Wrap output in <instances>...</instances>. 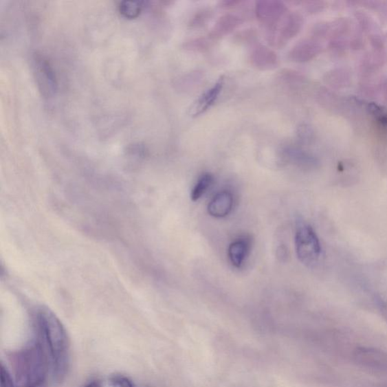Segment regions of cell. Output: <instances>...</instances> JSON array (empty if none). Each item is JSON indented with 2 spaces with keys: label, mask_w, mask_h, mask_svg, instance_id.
Wrapping results in <instances>:
<instances>
[{
  "label": "cell",
  "mask_w": 387,
  "mask_h": 387,
  "mask_svg": "<svg viewBox=\"0 0 387 387\" xmlns=\"http://www.w3.org/2000/svg\"><path fill=\"white\" fill-rule=\"evenodd\" d=\"M223 87V79L220 78L214 87L206 91L194 104L191 109L192 115L199 116L208 110L217 100Z\"/></svg>",
  "instance_id": "6"
},
{
  "label": "cell",
  "mask_w": 387,
  "mask_h": 387,
  "mask_svg": "<svg viewBox=\"0 0 387 387\" xmlns=\"http://www.w3.org/2000/svg\"><path fill=\"white\" fill-rule=\"evenodd\" d=\"M233 203V196L230 192H219L208 205L209 214L215 218L225 217L232 210Z\"/></svg>",
  "instance_id": "5"
},
{
  "label": "cell",
  "mask_w": 387,
  "mask_h": 387,
  "mask_svg": "<svg viewBox=\"0 0 387 387\" xmlns=\"http://www.w3.org/2000/svg\"><path fill=\"white\" fill-rule=\"evenodd\" d=\"M142 10L141 3L122 2L120 3L119 11L126 19H135L139 16Z\"/></svg>",
  "instance_id": "12"
},
{
  "label": "cell",
  "mask_w": 387,
  "mask_h": 387,
  "mask_svg": "<svg viewBox=\"0 0 387 387\" xmlns=\"http://www.w3.org/2000/svg\"><path fill=\"white\" fill-rule=\"evenodd\" d=\"M250 243L247 239L234 241L230 245L228 254L234 267L240 268L249 254Z\"/></svg>",
  "instance_id": "8"
},
{
  "label": "cell",
  "mask_w": 387,
  "mask_h": 387,
  "mask_svg": "<svg viewBox=\"0 0 387 387\" xmlns=\"http://www.w3.org/2000/svg\"><path fill=\"white\" fill-rule=\"evenodd\" d=\"M322 47L320 43L307 40L296 45L292 50L293 59L296 62L305 63L314 58L322 52Z\"/></svg>",
  "instance_id": "7"
},
{
  "label": "cell",
  "mask_w": 387,
  "mask_h": 387,
  "mask_svg": "<svg viewBox=\"0 0 387 387\" xmlns=\"http://www.w3.org/2000/svg\"><path fill=\"white\" fill-rule=\"evenodd\" d=\"M85 387H102V384L100 382H93L87 384Z\"/></svg>",
  "instance_id": "16"
},
{
  "label": "cell",
  "mask_w": 387,
  "mask_h": 387,
  "mask_svg": "<svg viewBox=\"0 0 387 387\" xmlns=\"http://www.w3.org/2000/svg\"><path fill=\"white\" fill-rule=\"evenodd\" d=\"M14 379L19 387L47 385L49 361L38 337L10 356Z\"/></svg>",
  "instance_id": "2"
},
{
  "label": "cell",
  "mask_w": 387,
  "mask_h": 387,
  "mask_svg": "<svg viewBox=\"0 0 387 387\" xmlns=\"http://www.w3.org/2000/svg\"><path fill=\"white\" fill-rule=\"evenodd\" d=\"M34 327L47 352L53 378L63 382L70 365V342L65 326L59 318L45 307L36 309Z\"/></svg>",
  "instance_id": "1"
},
{
  "label": "cell",
  "mask_w": 387,
  "mask_h": 387,
  "mask_svg": "<svg viewBox=\"0 0 387 387\" xmlns=\"http://www.w3.org/2000/svg\"><path fill=\"white\" fill-rule=\"evenodd\" d=\"M351 74L344 68H338L326 74L324 80L329 86L335 89L344 88L350 85Z\"/></svg>",
  "instance_id": "10"
},
{
  "label": "cell",
  "mask_w": 387,
  "mask_h": 387,
  "mask_svg": "<svg viewBox=\"0 0 387 387\" xmlns=\"http://www.w3.org/2000/svg\"><path fill=\"white\" fill-rule=\"evenodd\" d=\"M296 252L300 262L309 267L320 261L322 246L316 232L308 225L298 227L295 235Z\"/></svg>",
  "instance_id": "3"
},
{
  "label": "cell",
  "mask_w": 387,
  "mask_h": 387,
  "mask_svg": "<svg viewBox=\"0 0 387 387\" xmlns=\"http://www.w3.org/2000/svg\"><path fill=\"white\" fill-rule=\"evenodd\" d=\"M368 110L379 124L387 128V111L384 108L375 103H371L368 104Z\"/></svg>",
  "instance_id": "13"
},
{
  "label": "cell",
  "mask_w": 387,
  "mask_h": 387,
  "mask_svg": "<svg viewBox=\"0 0 387 387\" xmlns=\"http://www.w3.org/2000/svg\"><path fill=\"white\" fill-rule=\"evenodd\" d=\"M111 383L115 387H135L130 379L123 375L113 377Z\"/></svg>",
  "instance_id": "14"
},
{
  "label": "cell",
  "mask_w": 387,
  "mask_h": 387,
  "mask_svg": "<svg viewBox=\"0 0 387 387\" xmlns=\"http://www.w3.org/2000/svg\"><path fill=\"white\" fill-rule=\"evenodd\" d=\"M363 3L368 5V7L379 12V13H380L382 16L387 19V2L370 1L363 2Z\"/></svg>",
  "instance_id": "15"
},
{
  "label": "cell",
  "mask_w": 387,
  "mask_h": 387,
  "mask_svg": "<svg viewBox=\"0 0 387 387\" xmlns=\"http://www.w3.org/2000/svg\"><path fill=\"white\" fill-rule=\"evenodd\" d=\"M384 93L386 100L387 101V79L386 80L384 85Z\"/></svg>",
  "instance_id": "17"
},
{
  "label": "cell",
  "mask_w": 387,
  "mask_h": 387,
  "mask_svg": "<svg viewBox=\"0 0 387 387\" xmlns=\"http://www.w3.org/2000/svg\"><path fill=\"white\" fill-rule=\"evenodd\" d=\"M34 74L38 86L45 96L54 95L57 90L56 74L47 60L42 57L34 59Z\"/></svg>",
  "instance_id": "4"
},
{
  "label": "cell",
  "mask_w": 387,
  "mask_h": 387,
  "mask_svg": "<svg viewBox=\"0 0 387 387\" xmlns=\"http://www.w3.org/2000/svg\"><path fill=\"white\" fill-rule=\"evenodd\" d=\"M214 183V177L209 173H205L199 180L192 189L191 199L193 201H199L201 197L208 192L210 187Z\"/></svg>",
  "instance_id": "11"
},
{
  "label": "cell",
  "mask_w": 387,
  "mask_h": 387,
  "mask_svg": "<svg viewBox=\"0 0 387 387\" xmlns=\"http://www.w3.org/2000/svg\"><path fill=\"white\" fill-rule=\"evenodd\" d=\"M285 7L276 2H263L258 6L256 13L259 18L265 22L276 21L284 12Z\"/></svg>",
  "instance_id": "9"
}]
</instances>
